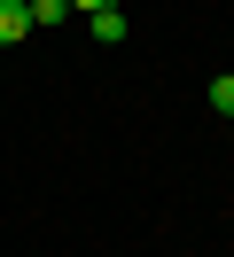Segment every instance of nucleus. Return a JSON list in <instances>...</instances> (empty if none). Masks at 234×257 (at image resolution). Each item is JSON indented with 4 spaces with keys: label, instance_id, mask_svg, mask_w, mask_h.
<instances>
[{
    "label": "nucleus",
    "instance_id": "nucleus-1",
    "mask_svg": "<svg viewBox=\"0 0 234 257\" xmlns=\"http://www.w3.org/2000/svg\"><path fill=\"white\" fill-rule=\"evenodd\" d=\"M24 32H31V8L24 0H0V47H16Z\"/></svg>",
    "mask_w": 234,
    "mask_h": 257
},
{
    "label": "nucleus",
    "instance_id": "nucleus-2",
    "mask_svg": "<svg viewBox=\"0 0 234 257\" xmlns=\"http://www.w3.org/2000/svg\"><path fill=\"white\" fill-rule=\"evenodd\" d=\"M94 39H102V47H117V39H125V8H102V16H94Z\"/></svg>",
    "mask_w": 234,
    "mask_h": 257
},
{
    "label": "nucleus",
    "instance_id": "nucleus-3",
    "mask_svg": "<svg viewBox=\"0 0 234 257\" xmlns=\"http://www.w3.org/2000/svg\"><path fill=\"white\" fill-rule=\"evenodd\" d=\"M24 8H31V32H39V24H62V16H70V0H24Z\"/></svg>",
    "mask_w": 234,
    "mask_h": 257
},
{
    "label": "nucleus",
    "instance_id": "nucleus-4",
    "mask_svg": "<svg viewBox=\"0 0 234 257\" xmlns=\"http://www.w3.org/2000/svg\"><path fill=\"white\" fill-rule=\"evenodd\" d=\"M211 109H218V117H234V78H211Z\"/></svg>",
    "mask_w": 234,
    "mask_h": 257
},
{
    "label": "nucleus",
    "instance_id": "nucleus-5",
    "mask_svg": "<svg viewBox=\"0 0 234 257\" xmlns=\"http://www.w3.org/2000/svg\"><path fill=\"white\" fill-rule=\"evenodd\" d=\"M70 8H86V16H102V8H117V0H70Z\"/></svg>",
    "mask_w": 234,
    "mask_h": 257
}]
</instances>
